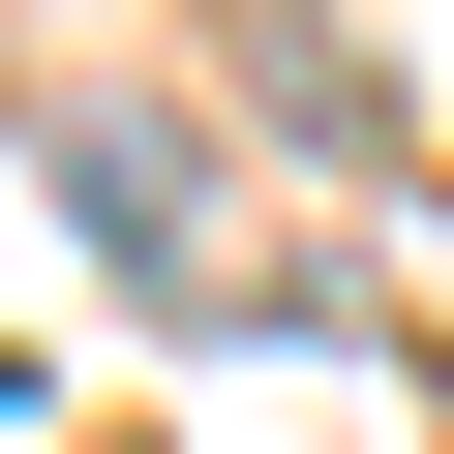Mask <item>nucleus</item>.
Listing matches in <instances>:
<instances>
[{"instance_id":"f03ea898","label":"nucleus","mask_w":454,"mask_h":454,"mask_svg":"<svg viewBox=\"0 0 454 454\" xmlns=\"http://www.w3.org/2000/svg\"><path fill=\"white\" fill-rule=\"evenodd\" d=\"M0 394H31V364H0Z\"/></svg>"},{"instance_id":"f257e3e1","label":"nucleus","mask_w":454,"mask_h":454,"mask_svg":"<svg viewBox=\"0 0 454 454\" xmlns=\"http://www.w3.org/2000/svg\"><path fill=\"white\" fill-rule=\"evenodd\" d=\"M61 212L121 273H212V182H182V121H61Z\"/></svg>"}]
</instances>
